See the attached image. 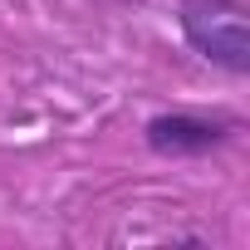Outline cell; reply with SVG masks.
<instances>
[{
    "instance_id": "obj_1",
    "label": "cell",
    "mask_w": 250,
    "mask_h": 250,
    "mask_svg": "<svg viewBox=\"0 0 250 250\" xmlns=\"http://www.w3.org/2000/svg\"><path fill=\"white\" fill-rule=\"evenodd\" d=\"M182 35L206 64L250 74V20L235 0H182Z\"/></svg>"
},
{
    "instance_id": "obj_2",
    "label": "cell",
    "mask_w": 250,
    "mask_h": 250,
    "mask_svg": "<svg viewBox=\"0 0 250 250\" xmlns=\"http://www.w3.org/2000/svg\"><path fill=\"white\" fill-rule=\"evenodd\" d=\"M143 138L157 157H206L230 138V123H211V118H191V113H157V118H147Z\"/></svg>"
}]
</instances>
